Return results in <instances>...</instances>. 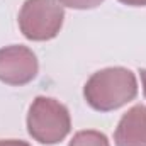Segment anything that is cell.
<instances>
[{"label":"cell","instance_id":"1","mask_svg":"<svg viewBox=\"0 0 146 146\" xmlns=\"http://www.w3.org/2000/svg\"><path fill=\"white\" fill-rule=\"evenodd\" d=\"M138 95L136 75L122 66L95 72L83 87V97L92 109L99 112L115 110Z\"/></svg>","mask_w":146,"mask_h":146},{"label":"cell","instance_id":"2","mask_svg":"<svg viewBox=\"0 0 146 146\" xmlns=\"http://www.w3.org/2000/svg\"><path fill=\"white\" fill-rule=\"evenodd\" d=\"M72 129L68 109L51 97H36L27 114V131L41 145L61 143Z\"/></svg>","mask_w":146,"mask_h":146},{"label":"cell","instance_id":"3","mask_svg":"<svg viewBox=\"0 0 146 146\" xmlns=\"http://www.w3.org/2000/svg\"><path fill=\"white\" fill-rule=\"evenodd\" d=\"M65 9L60 0H26L19 12V27L29 41H49L60 34Z\"/></svg>","mask_w":146,"mask_h":146},{"label":"cell","instance_id":"4","mask_svg":"<svg viewBox=\"0 0 146 146\" xmlns=\"http://www.w3.org/2000/svg\"><path fill=\"white\" fill-rule=\"evenodd\" d=\"M37 58L27 46L12 44L0 49V82L22 87L33 82L37 76Z\"/></svg>","mask_w":146,"mask_h":146},{"label":"cell","instance_id":"5","mask_svg":"<svg viewBox=\"0 0 146 146\" xmlns=\"http://www.w3.org/2000/svg\"><path fill=\"white\" fill-rule=\"evenodd\" d=\"M115 146H146V107L134 106L127 110L114 133Z\"/></svg>","mask_w":146,"mask_h":146},{"label":"cell","instance_id":"6","mask_svg":"<svg viewBox=\"0 0 146 146\" xmlns=\"http://www.w3.org/2000/svg\"><path fill=\"white\" fill-rule=\"evenodd\" d=\"M68 146H110V143L104 133L87 129V131H78L72 138Z\"/></svg>","mask_w":146,"mask_h":146},{"label":"cell","instance_id":"7","mask_svg":"<svg viewBox=\"0 0 146 146\" xmlns=\"http://www.w3.org/2000/svg\"><path fill=\"white\" fill-rule=\"evenodd\" d=\"M63 7H70L75 10H88L99 7L104 0H60Z\"/></svg>","mask_w":146,"mask_h":146},{"label":"cell","instance_id":"8","mask_svg":"<svg viewBox=\"0 0 146 146\" xmlns=\"http://www.w3.org/2000/svg\"><path fill=\"white\" fill-rule=\"evenodd\" d=\"M0 146H31L22 139H0Z\"/></svg>","mask_w":146,"mask_h":146},{"label":"cell","instance_id":"9","mask_svg":"<svg viewBox=\"0 0 146 146\" xmlns=\"http://www.w3.org/2000/svg\"><path fill=\"white\" fill-rule=\"evenodd\" d=\"M124 5H131V7H145L146 5V0H117Z\"/></svg>","mask_w":146,"mask_h":146},{"label":"cell","instance_id":"10","mask_svg":"<svg viewBox=\"0 0 146 146\" xmlns=\"http://www.w3.org/2000/svg\"><path fill=\"white\" fill-rule=\"evenodd\" d=\"M139 73H141V82H143V90H145V95H146V70L143 68V70H139Z\"/></svg>","mask_w":146,"mask_h":146}]
</instances>
